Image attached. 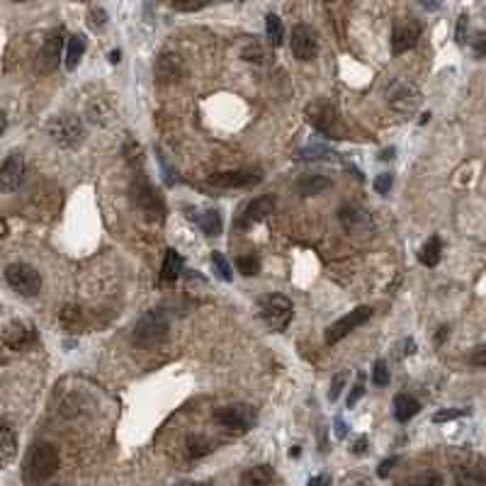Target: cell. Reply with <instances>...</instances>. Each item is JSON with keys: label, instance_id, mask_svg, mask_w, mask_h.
I'll use <instances>...</instances> for the list:
<instances>
[{"label": "cell", "instance_id": "cell-1", "mask_svg": "<svg viewBox=\"0 0 486 486\" xmlns=\"http://www.w3.org/2000/svg\"><path fill=\"white\" fill-rule=\"evenodd\" d=\"M59 450L52 445V443H37L30 450L25 462V479L30 486H39L44 484L46 479H52V474L59 469Z\"/></svg>", "mask_w": 486, "mask_h": 486}, {"label": "cell", "instance_id": "cell-2", "mask_svg": "<svg viewBox=\"0 0 486 486\" xmlns=\"http://www.w3.org/2000/svg\"><path fill=\"white\" fill-rule=\"evenodd\" d=\"M168 331H170L168 316L161 309H151V312L139 316L132 338L139 348H154V345L163 343L165 338H168Z\"/></svg>", "mask_w": 486, "mask_h": 486}, {"label": "cell", "instance_id": "cell-3", "mask_svg": "<svg viewBox=\"0 0 486 486\" xmlns=\"http://www.w3.org/2000/svg\"><path fill=\"white\" fill-rule=\"evenodd\" d=\"M214 423H219L221 428H226L234 435L248 433V430L258 423V411L248 404L221 406V409L214 411Z\"/></svg>", "mask_w": 486, "mask_h": 486}, {"label": "cell", "instance_id": "cell-4", "mask_svg": "<svg viewBox=\"0 0 486 486\" xmlns=\"http://www.w3.org/2000/svg\"><path fill=\"white\" fill-rule=\"evenodd\" d=\"M307 122L312 124L318 134H323V136H328V139H343L345 136V127H343V122H341V117H338L336 108L323 103V100L309 105Z\"/></svg>", "mask_w": 486, "mask_h": 486}, {"label": "cell", "instance_id": "cell-5", "mask_svg": "<svg viewBox=\"0 0 486 486\" xmlns=\"http://www.w3.org/2000/svg\"><path fill=\"white\" fill-rule=\"evenodd\" d=\"M49 136L59 149L73 151L83 143V124L73 114H59L49 124Z\"/></svg>", "mask_w": 486, "mask_h": 486}, {"label": "cell", "instance_id": "cell-6", "mask_svg": "<svg viewBox=\"0 0 486 486\" xmlns=\"http://www.w3.org/2000/svg\"><path fill=\"white\" fill-rule=\"evenodd\" d=\"M261 316L267 323V328L275 333L285 331L290 326L292 316H294V304L285 294H270V297L263 299L261 304Z\"/></svg>", "mask_w": 486, "mask_h": 486}, {"label": "cell", "instance_id": "cell-7", "mask_svg": "<svg viewBox=\"0 0 486 486\" xmlns=\"http://www.w3.org/2000/svg\"><path fill=\"white\" fill-rule=\"evenodd\" d=\"M452 474L457 486H486V467L472 452H460V457H452Z\"/></svg>", "mask_w": 486, "mask_h": 486}, {"label": "cell", "instance_id": "cell-8", "mask_svg": "<svg viewBox=\"0 0 486 486\" xmlns=\"http://www.w3.org/2000/svg\"><path fill=\"white\" fill-rule=\"evenodd\" d=\"M6 280L22 297H34L41 290V275L37 272V267L27 265V263H12V265H8Z\"/></svg>", "mask_w": 486, "mask_h": 486}, {"label": "cell", "instance_id": "cell-9", "mask_svg": "<svg viewBox=\"0 0 486 486\" xmlns=\"http://www.w3.org/2000/svg\"><path fill=\"white\" fill-rule=\"evenodd\" d=\"M132 200L136 202L139 210H143L149 216H156V219H163L165 214V205L161 200V194L156 192V188L143 178L141 173L134 178L132 183Z\"/></svg>", "mask_w": 486, "mask_h": 486}, {"label": "cell", "instance_id": "cell-10", "mask_svg": "<svg viewBox=\"0 0 486 486\" xmlns=\"http://www.w3.org/2000/svg\"><path fill=\"white\" fill-rule=\"evenodd\" d=\"M338 221L348 231L350 236H363L372 231V216L358 202H345L341 210H338Z\"/></svg>", "mask_w": 486, "mask_h": 486}, {"label": "cell", "instance_id": "cell-11", "mask_svg": "<svg viewBox=\"0 0 486 486\" xmlns=\"http://www.w3.org/2000/svg\"><path fill=\"white\" fill-rule=\"evenodd\" d=\"M369 316H372V307H358V309H353L350 314H345L343 318H338L336 323H331V326L326 328V343H328V345H336L338 341H343V338L348 336V333H353L358 326L367 323Z\"/></svg>", "mask_w": 486, "mask_h": 486}, {"label": "cell", "instance_id": "cell-12", "mask_svg": "<svg viewBox=\"0 0 486 486\" xmlns=\"http://www.w3.org/2000/svg\"><path fill=\"white\" fill-rule=\"evenodd\" d=\"M421 34H423V25H421L418 20H414V17L401 20L399 25L394 27V32H392V54L399 57V54L414 49V46L418 44Z\"/></svg>", "mask_w": 486, "mask_h": 486}, {"label": "cell", "instance_id": "cell-13", "mask_svg": "<svg viewBox=\"0 0 486 486\" xmlns=\"http://www.w3.org/2000/svg\"><path fill=\"white\" fill-rule=\"evenodd\" d=\"M290 44H292V54H294L297 61H314V59H316L318 39H316V32L309 25H294Z\"/></svg>", "mask_w": 486, "mask_h": 486}, {"label": "cell", "instance_id": "cell-14", "mask_svg": "<svg viewBox=\"0 0 486 486\" xmlns=\"http://www.w3.org/2000/svg\"><path fill=\"white\" fill-rule=\"evenodd\" d=\"M389 105L392 110L399 114H414L421 105V92L411 83H394L392 90H389Z\"/></svg>", "mask_w": 486, "mask_h": 486}, {"label": "cell", "instance_id": "cell-15", "mask_svg": "<svg viewBox=\"0 0 486 486\" xmlns=\"http://www.w3.org/2000/svg\"><path fill=\"white\" fill-rule=\"evenodd\" d=\"M261 183V175L251 173V170H224V173H214L207 178L210 188H221V190H246Z\"/></svg>", "mask_w": 486, "mask_h": 486}, {"label": "cell", "instance_id": "cell-16", "mask_svg": "<svg viewBox=\"0 0 486 486\" xmlns=\"http://www.w3.org/2000/svg\"><path fill=\"white\" fill-rule=\"evenodd\" d=\"M61 49H63V34L54 32L44 39L39 54H37V71L39 73H52L61 61Z\"/></svg>", "mask_w": 486, "mask_h": 486}, {"label": "cell", "instance_id": "cell-17", "mask_svg": "<svg viewBox=\"0 0 486 486\" xmlns=\"http://www.w3.org/2000/svg\"><path fill=\"white\" fill-rule=\"evenodd\" d=\"M37 341V328L27 321H12L10 326H6L3 331V343L10 350H27Z\"/></svg>", "mask_w": 486, "mask_h": 486}, {"label": "cell", "instance_id": "cell-18", "mask_svg": "<svg viewBox=\"0 0 486 486\" xmlns=\"http://www.w3.org/2000/svg\"><path fill=\"white\" fill-rule=\"evenodd\" d=\"M25 180V159L12 154L0 165V192H15Z\"/></svg>", "mask_w": 486, "mask_h": 486}, {"label": "cell", "instance_id": "cell-19", "mask_svg": "<svg viewBox=\"0 0 486 486\" xmlns=\"http://www.w3.org/2000/svg\"><path fill=\"white\" fill-rule=\"evenodd\" d=\"M272 212H275V200H272L270 194H267V197H258V200H253L251 205L243 210V214L239 216L236 226H239V229H248V226L263 221L267 214H272Z\"/></svg>", "mask_w": 486, "mask_h": 486}, {"label": "cell", "instance_id": "cell-20", "mask_svg": "<svg viewBox=\"0 0 486 486\" xmlns=\"http://www.w3.org/2000/svg\"><path fill=\"white\" fill-rule=\"evenodd\" d=\"M183 76V61H180L178 54H161L159 61H156V78L159 83H175Z\"/></svg>", "mask_w": 486, "mask_h": 486}, {"label": "cell", "instance_id": "cell-21", "mask_svg": "<svg viewBox=\"0 0 486 486\" xmlns=\"http://www.w3.org/2000/svg\"><path fill=\"white\" fill-rule=\"evenodd\" d=\"M272 484H275V472L267 465L251 467L241 476V486H272Z\"/></svg>", "mask_w": 486, "mask_h": 486}, {"label": "cell", "instance_id": "cell-22", "mask_svg": "<svg viewBox=\"0 0 486 486\" xmlns=\"http://www.w3.org/2000/svg\"><path fill=\"white\" fill-rule=\"evenodd\" d=\"M333 180L326 178V175H307L297 183V192L302 197H314V194H321L323 190H331Z\"/></svg>", "mask_w": 486, "mask_h": 486}, {"label": "cell", "instance_id": "cell-23", "mask_svg": "<svg viewBox=\"0 0 486 486\" xmlns=\"http://www.w3.org/2000/svg\"><path fill=\"white\" fill-rule=\"evenodd\" d=\"M17 455V435L12 428L3 425L0 428V467L3 465H10Z\"/></svg>", "mask_w": 486, "mask_h": 486}, {"label": "cell", "instance_id": "cell-24", "mask_svg": "<svg viewBox=\"0 0 486 486\" xmlns=\"http://www.w3.org/2000/svg\"><path fill=\"white\" fill-rule=\"evenodd\" d=\"M183 272V258L175 248H168L163 258V265H161V282H175Z\"/></svg>", "mask_w": 486, "mask_h": 486}, {"label": "cell", "instance_id": "cell-25", "mask_svg": "<svg viewBox=\"0 0 486 486\" xmlns=\"http://www.w3.org/2000/svg\"><path fill=\"white\" fill-rule=\"evenodd\" d=\"M421 411V404L414 399V396L409 394H399L394 399V418L399 421V423H406V421H411L416 414Z\"/></svg>", "mask_w": 486, "mask_h": 486}, {"label": "cell", "instance_id": "cell-26", "mask_svg": "<svg viewBox=\"0 0 486 486\" xmlns=\"http://www.w3.org/2000/svg\"><path fill=\"white\" fill-rule=\"evenodd\" d=\"M441 256H443V241L438 239V236H430L423 243V248H421L418 261L423 263L425 267H435L441 263Z\"/></svg>", "mask_w": 486, "mask_h": 486}, {"label": "cell", "instance_id": "cell-27", "mask_svg": "<svg viewBox=\"0 0 486 486\" xmlns=\"http://www.w3.org/2000/svg\"><path fill=\"white\" fill-rule=\"evenodd\" d=\"M88 114H90V119L95 124H108L112 122V108H110V103L105 100V97H95L92 103H88Z\"/></svg>", "mask_w": 486, "mask_h": 486}, {"label": "cell", "instance_id": "cell-28", "mask_svg": "<svg viewBox=\"0 0 486 486\" xmlns=\"http://www.w3.org/2000/svg\"><path fill=\"white\" fill-rule=\"evenodd\" d=\"M83 54H85V39H83L81 34H73L71 39H68V44H66V68L68 71L78 68Z\"/></svg>", "mask_w": 486, "mask_h": 486}, {"label": "cell", "instance_id": "cell-29", "mask_svg": "<svg viewBox=\"0 0 486 486\" xmlns=\"http://www.w3.org/2000/svg\"><path fill=\"white\" fill-rule=\"evenodd\" d=\"M194 221L200 224V229L205 231L207 236H219L221 234V216H219V212L205 210V212H200V214H194Z\"/></svg>", "mask_w": 486, "mask_h": 486}, {"label": "cell", "instance_id": "cell-30", "mask_svg": "<svg viewBox=\"0 0 486 486\" xmlns=\"http://www.w3.org/2000/svg\"><path fill=\"white\" fill-rule=\"evenodd\" d=\"M210 452H212V443L207 438H202V435H190L188 443H185V455L190 460H200V457L210 455Z\"/></svg>", "mask_w": 486, "mask_h": 486}, {"label": "cell", "instance_id": "cell-31", "mask_svg": "<svg viewBox=\"0 0 486 486\" xmlns=\"http://www.w3.org/2000/svg\"><path fill=\"white\" fill-rule=\"evenodd\" d=\"M399 486H445L443 484V476L438 472H421V474H414Z\"/></svg>", "mask_w": 486, "mask_h": 486}, {"label": "cell", "instance_id": "cell-32", "mask_svg": "<svg viewBox=\"0 0 486 486\" xmlns=\"http://www.w3.org/2000/svg\"><path fill=\"white\" fill-rule=\"evenodd\" d=\"M265 30H267V39H270L272 46H280L282 39H285V30H282V22L275 12L265 17Z\"/></svg>", "mask_w": 486, "mask_h": 486}, {"label": "cell", "instance_id": "cell-33", "mask_svg": "<svg viewBox=\"0 0 486 486\" xmlns=\"http://www.w3.org/2000/svg\"><path fill=\"white\" fill-rule=\"evenodd\" d=\"M236 267H239L241 275L253 277L261 272V261H258V256H253V253H246V256H241L239 261H236Z\"/></svg>", "mask_w": 486, "mask_h": 486}, {"label": "cell", "instance_id": "cell-34", "mask_svg": "<svg viewBox=\"0 0 486 486\" xmlns=\"http://www.w3.org/2000/svg\"><path fill=\"white\" fill-rule=\"evenodd\" d=\"M61 323H63V328H68V331H78V328H81V323H83L81 309H78V307H63Z\"/></svg>", "mask_w": 486, "mask_h": 486}, {"label": "cell", "instance_id": "cell-35", "mask_svg": "<svg viewBox=\"0 0 486 486\" xmlns=\"http://www.w3.org/2000/svg\"><path fill=\"white\" fill-rule=\"evenodd\" d=\"M212 263H214V270H216V275L221 277V280H226L229 282L231 277V265H229V261L224 258V253H219V251H214L212 253Z\"/></svg>", "mask_w": 486, "mask_h": 486}, {"label": "cell", "instance_id": "cell-36", "mask_svg": "<svg viewBox=\"0 0 486 486\" xmlns=\"http://www.w3.org/2000/svg\"><path fill=\"white\" fill-rule=\"evenodd\" d=\"M372 382L377 384V387H387L389 384V367L384 360H377L372 367Z\"/></svg>", "mask_w": 486, "mask_h": 486}, {"label": "cell", "instance_id": "cell-37", "mask_svg": "<svg viewBox=\"0 0 486 486\" xmlns=\"http://www.w3.org/2000/svg\"><path fill=\"white\" fill-rule=\"evenodd\" d=\"M105 20H108V12H105L103 8H90V12H88V25H90L92 30H100V27L105 25Z\"/></svg>", "mask_w": 486, "mask_h": 486}, {"label": "cell", "instance_id": "cell-38", "mask_svg": "<svg viewBox=\"0 0 486 486\" xmlns=\"http://www.w3.org/2000/svg\"><path fill=\"white\" fill-rule=\"evenodd\" d=\"M345 379H348V374H345V372H338L336 377H333L331 392H328V399H331V401H338V396H341V389H343Z\"/></svg>", "mask_w": 486, "mask_h": 486}, {"label": "cell", "instance_id": "cell-39", "mask_svg": "<svg viewBox=\"0 0 486 486\" xmlns=\"http://www.w3.org/2000/svg\"><path fill=\"white\" fill-rule=\"evenodd\" d=\"M170 8L178 12H197L205 8V3H185V0H175V3H170Z\"/></svg>", "mask_w": 486, "mask_h": 486}, {"label": "cell", "instance_id": "cell-40", "mask_svg": "<svg viewBox=\"0 0 486 486\" xmlns=\"http://www.w3.org/2000/svg\"><path fill=\"white\" fill-rule=\"evenodd\" d=\"M469 363L474 367H486V345H476L469 353Z\"/></svg>", "mask_w": 486, "mask_h": 486}, {"label": "cell", "instance_id": "cell-41", "mask_svg": "<svg viewBox=\"0 0 486 486\" xmlns=\"http://www.w3.org/2000/svg\"><path fill=\"white\" fill-rule=\"evenodd\" d=\"M328 156H336V154L328 149H321V146H309V149L302 151V159H328Z\"/></svg>", "mask_w": 486, "mask_h": 486}, {"label": "cell", "instance_id": "cell-42", "mask_svg": "<svg viewBox=\"0 0 486 486\" xmlns=\"http://www.w3.org/2000/svg\"><path fill=\"white\" fill-rule=\"evenodd\" d=\"M374 190H377L379 194H387L389 190H392V175L389 173H382L377 180H374Z\"/></svg>", "mask_w": 486, "mask_h": 486}, {"label": "cell", "instance_id": "cell-43", "mask_svg": "<svg viewBox=\"0 0 486 486\" xmlns=\"http://www.w3.org/2000/svg\"><path fill=\"white\" fill-rule=\"evenodd\" d=\"M467 411H460V409H455V411H441V414H435L433 416V423H445V421H452V418H460V416H465Z\"/></svg>", "mask_w": 486, "mask_h": 486}, {"label": "cell", "instance_id": "cell-44", "mask_svg": "<svg viewBox=\"0 0 486 486\" xmlns=\"http://www.w3.org/2000/svg\"><path fill=\"white\" fill-rule=\"evenodd\" d=\"M399 462V457H389V460H384V462H379V467H377V474L382 476V479H387L389 476V472L394 469V465Z\"/></svg>", "mask_w": 486, "mask_h": 486}, {"label": "cell", "instance_id": "cell-45", "mask_svg": "<svg viewBox=\"0 0 486 486\" xmlns=\"http://www.w3.org/2000/svg\"><path fill=\"white\" fill-rule=\"evenodd\" d=\"M365 394V384H363V379H360L358 384L353 387V392H350V396H348V406H355L358 404V399Z\"/></svg>", "mask_w": 486, "mask_h": 486}, {"label": "cell", "instance_id": "cell-46", "mask_svg": "<svg viewBox=\"0 0 486 486\" xmlns=\"http://www.w3.org/2000/svg\"><path fill=\"white\" fill-rule=\"evenodd\" d=\"M367 452V438H358L353 445V455H365Z\"/></svg>", "mask_w": 486, "mask_h": 486}, {"label": "cell", "instance_id": "cell-47", "mask_svg": "<svg viewBox=\"0 0 486 486\" xmlns=\"http://www.w3.org/2000/svg\"><path fill=\"white\" fill-rule=\"evenodd\" d=\"M336 435L338 438H345V435H348V423H345V421L336 418Z\"/></svg>", "mask_w": 486, "mask_h": 486}, {"label": "cell", "instance_id": "cell-48", "mask_svg": "<svg viewBox=\"0 0 486 486\" xmlns=\"http://www.w3.org/2000/svg\"><path fill=\"white\" fill-rule=\"evenodd\" d=\"M328 484H331V479H328V476H312L307 486H328Z\"/></svg>", "mask_w": 486, "mask_h": 486}, {"label": "cell", "instance_id": "cell-49", "mask_svg": "<svg viewBox=\"0 0 486 486\" xmlns=\"http://www.w3.org/2000/svg\"><path fill=\"white\" fill-rule=\"evenodd\" d=\"M476 54H479V57H486V39L476 41Z\"/></svg>", "mask_w": 486, "mask_h": 486}, {"label": "cell", "instance_id": "cell-50", "mask_svg": "<svg viewBox=\"0 0 486 486\" xmlns=\"http://www.w3.org/2000/svg\"><path fill=\"white\" fill-rule=\"evenodd\" d=\"M353 486H369V479H365V476H355Z\"/></svg>", "mask_w": 486, "mask_h": 486}, {"label": "cell", "instance_id": "cell-51", "mask_svg": "<svg viewBox=\"0 0 486 486\" xmlns=\"http://www.w3.org/2000/svg\"><path fill=\"white\" fill-rule=\"evenodd\" d=\"M6 127H8V117H6V112L0 110V134L6 132Z\"/></svg>", "mask_w": 486, "mask_h": 486}, {"label": "cell", "instance_id": "cell-52", "mask_svg": "<svg viewBox=\"0 0 486 486\" xmlns=\"http://www.w3.org/2000/svg\"><path fill=\"white\" fill-rule=\"evenodd\" d=\"M192 486H207V484H192Z\"/></svg>", "mask_w": 486, "mask_h": 486}, {"label": "cell", "instance_id": "cell-53", "mask_svg": "<svg viewBox=\"0 0 486 486\" xmlns=\"http://www.w3.org/2000/svg\"><path fill=\"white\" fill-rule=\"evenodd\" d=\"M52 486H63V484H52Z\"/></svg>", "mask_w": 486, "mask_h": 486}]
</instances>
